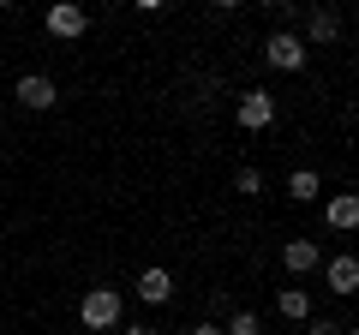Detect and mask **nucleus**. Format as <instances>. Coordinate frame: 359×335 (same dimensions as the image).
Returning a JSON list of instances; mask_svg holds the SVG:
<instances>
[{
    "mask_svg": "<svg viewBox=\"0 0 359 335\" xmlns=\"http://www.w3.org/2000/svg\"><path fill=\"white\" fill-rule=\"evenodd\" d=\"M120 317H126V294L120 287H84V299H78V323L84 329H120Z\"/></svg>",
    "mask_w": 359,
    "mask_h": 335,
    "instance_id": "1",
    "label": "nucleus"
},
{
    "mask_svg": "<svg viewBox=\"0 0 359 335\" xmlns=\"http://www.w3.org/2000/svg\"><path fill=\"white\" fill-rule=\"evenodd\" d=\"M306 335H341V323H330V317H306Z\"/></svg>",
    "mask_w": 359,
    "mask_h": 335,
    "instance_id": "15",
    "label": "nucleus"
},
{
    "mask_svg": "<svg viewBox=\"0 0 359 335\" xmlns=\"http://www.w3.org/2000/svg\"><path fill=\"white\" fill-rule=\"evenodd\" d=\"M264 60L276 66V72H299V66H306V42H299L294 30H276V36L264 42Z\"/></svg>",
    "mask_w": 359,
    "mask_h": 335,
    "instance_id": "3",
    "label": "nucleus"
},
{
    "mask_svg": "<svg viewBox=\"0 0 359 335\" xmlns=\"http://www.w3.org/2000/svg\"><path fill=\"white\" fill-rule=\"evenodd\" d=\"M42 25H48V36L72 42V36H84V30H90V13H84V6H72V0H60V6H48Z\"/></svg>",
    "mask_w": 359,
    "mask_h": 335,
    "instance_id": "5",
    "label": "nucleus"
},
{
    "mask_svg": "<svg viewBox=\"0 0 359 335\" xmlns=\"http://www.w3.org/2000/svg\"><path fill=\"white\" fill-rule=\"evenodd\" d=\"M287 198H294V204H318L323 198V174L318 168H294V174H287Z\"/></svg>",
    "mask_w": 359,
    "mask_h": 335,
    "instance_id": "10",
    "label": "nucleus"
},
{
    "mask_svg": "<svg viewBox=\"0 0 359 335\" xmlns=\"http://www.w3.org/2000/svg\"><path fill=\"white\" fill-rule=\"evenodd\" d=\"M233 120H240L245 132L276 126V96H269V90H240V102H233Z\"/></svg>",
    "mask_w": 359,
    "mask_h": 335,
    "instance_id": "2",
    "label": "nucleus"
},
{
    "mask_svg": "<svg viewBox=\"0 0 359 335\" xmlns=\"http://www.w3.org/2000/svg\"><path fill=\"white\" fill-rule=\"evenodd\" d=\"M132 294H138L144 306H168V294H174V275H168L162 264H150V270L138 275V287H132Z\"/></svg>",
    "mask_w": 359,
    "mask_h": 335,
    "instance_id": "7",
    "label": "nucleus"
},
{
    "mask_svg": "<svg viewBox=\"0 0 359 335\" xmlns=\"http://www.w3.org/2000/svg\"><path fill=\"white\" fill-rule=\"evenodd\" d=\"M222 335H264V323H257V311H233Z\"/></svg>",
    "mask_w": 359,
    "mask_h": 335,
    "instance_id": "13",
    "label": "nucleus"
},
{
    "mask_svg": "<svg viewBox=\"0 0 359 335\" xmlns=\"http://www.w3.org/2000/svg\"><path fill=\"white\" fill-rule=\"evenodd\" d=\"M282 264H287V275H306V270H318V264H323V245L318 240H287L282 245Z\"/></svg>",
    "mask_w": 359,
    "mask_h": 335,
    "instance_id": "8",
    "label": "nucleus"
},
{
    "mask_svg": "<svg viewBox=\"0 0 359 335\" xmlns=\"http://www.w3.org/2000/svg\"><path fill=\"white\" fill-rule=\"evenodd\" d=\"M126 335H156V329H150V323H132V329H126Z\"/></svg>",
    "mask_w": 359,
    "mask_h": 335,
    "instance_id": "17",
    "label": "nucleus"
},
{
    "mask_svg": "<svg viewBox=\"0 0 359 335\" xmlns=\"http://www.w3.org/2000/svg\"><path fill=\"white\" fill-rule=\"evenodd\" d=\"M186 335H222V323H210V317H204V323H192Z\"/></svg>",
    "mask_w": 359,
    "mask_h": 335,
    "instance_id": "16",
    "label": "nucleus"
},
{
    "mask_svg": "<svg viewBox=\"0 0 359 335\" xmlns=\"http://www.w3.org/2000/svg\"><path fill=\"white\" fill-rule=\"evenodd\" d=\"M276 311H282L287 323H306L311 317V294L306 287H282V294H276Z\"/></svg>",
    "mask_w": 359,
    "mask_h": 335,
    "instance_id": "12",
    "label": "nucleus"
},
{
    "mask_svg": "<svg viewBox=\"0 0 359 335\" xmlns=\"http://www.w3.org/2000/svg\"><path fill=\"white\" fill-rule=\"evenodd\" d=\"M335 36H341V18H335L330 6H318V13L306 18V36H299V42L311 48V42H335Z\"/></svg>",
    "mask_w": 359,
    "mask_h": 335,
    "instance_id": "11",
    "label": "nucleus"
},
{
    "mask_svg": "<svg viewBox=\"0 0 359 335\" xmlns=\"http://www.w3.org/2000/svg\"><path fill=\"white\" fill-rule=\"evenodd\" d=\"M323 221H330L335 233H353V228H359V198H353V192L323 198Z\"/></svg>",
    "mask_w": 359,
    "mask_h": 335,
    "instance_id": "6",
    "label": "nucleus"
},
{
    "mask_svg": "<svg viewBox=\"0 0 359 335\" xmlns=\"http://www.w3.org/2000/svg\"><path fill=\"white\" fill-rule=\"evenodd\" d=\"M323 275H330V294H359V258H353V252H341V258H330V270H323Z\"/></svg>",
    "mask_w": 359,
    "mask_h": 335,
    "instance_id": "9",
    "label": "nucleus"
},
{
    "mask_svg": "<svg viewBox=\"0 0 359 335\" xmlns=\"http://www.w3.org/2000/svg\"><path fill=\"white\" fill-rule=\"evenodd\" d=\"M13 96H18L25 108H36V114H48V108L60 102V90H54V78H48V72H25V78L13 84Z\"/></svg>",
    "mask_w": 359,
    "mask_h": 335,
    "instance_id": "4",
    "label": "nucleus"
},
{
    "mask_svg": "<svg viewBox=\"0 0 359 335\" xmlns=\"http://www.w3.org/2000/svg\"><path fill=\"white\" fill-rule=\"evenodd\" d=\"M233 192L257 198V192H264V174H257V168H240V174H233Z\"/></svg>",
    "mask_w": 359,
    "mask_h": 335,
    "instance_id": "14",
    "label": "nucleus"
}]
</instances>
